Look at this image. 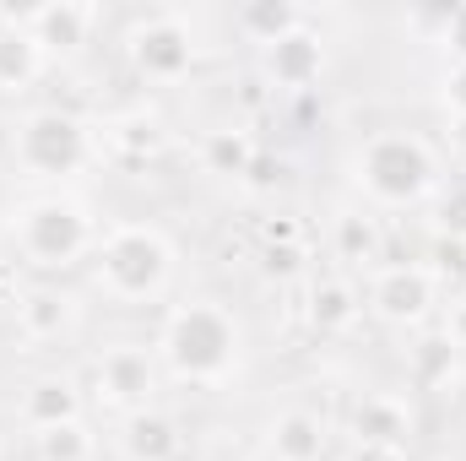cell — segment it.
<instances>
[{"label": "cell", "mask_w": 466, "mask_h": 461, "mask_svg": "<svg viewBox=\"0 0 466 461\" xmlns=\"http://www.w3.org/2000/svg\"><path fill=\"white\" fill-rule=\"evenodd\" d=\"M163 358L190 385H223L238 369V326L218 304H179L163 326Z\"/></svg>", "instance_id": "cell-1"}, {"label": "cell", "mask_w": 466, "mask_h": 461, "mask_svg": "<svg viewBox=\"0 0 466 461\" xmlns=\"http://www.w3.org/2000/svg\"><path fill=\"white\" fill-rule=\"evenodd\" d=\"M358 185L380 207H418L440 185V158L412 130H380L358 147Z\"/></svg>", "instance_id": "cell-2"}, {"label": "cell", "mask_w": 466, "mask_h": 461, "mask_svg": "<svg viewBox=\"0 0 466 461\" xmlns=\"http://www.w3.org/2000/svg\"><path fill=\"white\" fill-rule=\"evenodd\" d=\"M168 271H174V244L152 223H119L98 244V288L109 299H125V304L152 299V293H163Z\"/></svg>", "instance_id": "cell-3"}, {"label": "cell", "mask_w": 466, "mask_h": 461, "mask_svg": "<svg viewBox=\"0 0 466 461\" xmlns=\"http://www.w3.org/2000/svg\"><path fill=\"white\" fill-rule=\"evenodd\" d=\"M11 233H16L22 261L44 266V271H66V266H76L93 250V218L76 201H66V196H44V201L22 207Z\"/></svg>", "instance_id": "cell-4"}, {"label": "cell", "mask_w": 466, "mask_h": 461, "mask_svg": "<svg viewBox=\"0 0 466 461\" xmlns=\"http://www.w3.org/2000/svg\"><path fill=\"white\" fill-rule=\"evenodd\" d=\"M16 163L33 174V179H66L76 174L87 158H93V136L87 125L66 109H33V115L16 125Z\"/></svg>", "instance_id": "cell-5"}, {"label": "cell", "mask_w": 466, "mask_h": 461, "mask_svg": "<svg viewBox=\"0 0 466 461\" xmlns=\"http://www.w3.org/2000/svg\"><path fill=\"white\" fill-rule=\"evenodd\" d=\"M130 66L147 82H185L196 66V33L179 16H147L130 33Z\"/></svg>", "instance_id": "cell-6"}, {"label": "cell", "mask_w": 466, "mask_h": 461, "mask_svg": "<svg viewBox=\"0 0 466 461\" xmlns=\"http://www.w3.org/2000/svg\"><path fill=\"white\" fill-rule=\"evenodd\" d=\"M434 277L429 266H380L369 282V310L385 326H423L434 310Z\"/></svg>", "instance_id": "cell-7"}, {"label": "cell", "mask_w": 466, "mask_h": 461, "mask_svg": "<svg viewBox=\"0 0 466 461\" xmlns=\"http://www.w3.org/2000/svg\"><path fill=\"white\" fill-rule=\"evenodd\" d=\"M260 77L271 93H309L326 77V38L309 27H293L288 38L260 49Z\"/></svg>", "instance_id": "cell-8"}, {"label": "cell", "mask_w": 466, "mask_h": 461, "mask_svg": "<svg viewBox=\"0 0 466 461\" xmlns=\"http://www.w3.org/2000/svg\"><path fill=\"white\" fill-rule=\"evenodd\" d=\"M93 22H98V11H93L87 0H49V5L33 11L27 33H33V44H38L44 60H49V55H76V49L87 44Z\"/></svg>", "instance_id": "cell-9"}, {"label": "cell", "mask_w": 466, "mask_h": 461, "mask_svg": "<svg viewBox=\"0 0 466 461\" xmlns=\"http://www.w3.org/2000/svg\"><path fill=\"white\" fill-rule=\"evenodd\" d=\"M152 385H157V369H152V358L141 347H109L98 358V391L115 407H136L141 413L147 396H152Z\"/></svg>", "instance_id": "cell-10"}, {"label": "cell", "mask_w": 466, "mask_h": 461, "mask_svg": "<svg viewBox=\"0 0 466 461\" xmlns=\"http://www.w3.org/2000/svg\"><path fill=\"white\" fill-rule=\"evenodd\" d=\"M412 440V407L401 396H363L352 407V446H385L401 451Z\"/></svg>", "instance_id": "cell-11"}, {"label": "cell", "mask_w": 466, "mask_h": 461, "mask_svg": "<svg viewBox=\"0 0 466 461\" xmlns=\"http://www.w3.org/2000/svg\"><path fill=\"white\" fill-rule=\"evenodd\" d=\"M358 315H363V299H358V288H352L348 277H315V282H309V299H304L309 332L342 337V332H352Z\"/></svg>", "instance_id": "cell-12"}, {"label": "cell", "mask_w": 466, "mask_h": 461, "mask_svg": "<svg viewBox=\"0 0 466 461\" xmlns=\"http://www.w3.org/2000/svg\"><path fill=\"white\" fill-rule=\"evenodd\" d=\"M16 326H22V337H33V343H55V337H66V332L76 326V304H71V293H60V288H27V293L16 299Z\"/></svg>", "instance_id": "cell-13"}, {"label": "cell", "mask_w": 466, "mask_h": 461, "mask_svg": "<svg viewBox=\"0 0 466 461\" xmlns=\"http://www.w3.org/2000/svg\"><path fill=\"white\" fill-rule=\"evenodd\" d=\"M22 418H27L33 429L76 424V418H82V391H76V380H66V374H38V380L27 385V396H22Z\"/></svg>", "instance_id": "cell-14"}, {"label": "cell", "mask_w": 466, "mask_h": 461, "mask_svg": "<svg viewBox=\"0 0 466 461\" xmlns=\"http://www.w3.org/2000/svg\"><path fill=\"white\" fill-rule=\"evenodd\" d=\"M179 451H185V435L168 413L141 407L125 418V456L130 461H179Z\"/></svg>", "instance_id": "cell-15"}, {"label": "cell", "mask_w": 466, "mask_h": 461, "mask_svg": "<svg viewBox=\"0 0 466 461\" xmlns=\"http://www.w3.org/2000/svg\"><path fill=\"white\" fill-rule=\"evenodd\" d=\"M271 456L277 461H326V424L304 407L282 413L271 424Z\"/></svg>", "instance_id": "cell-16"}, {"label": "cell", "mask_w": 466, "mask_h": 461, "mask_svg": "<svg viewBox=\"0 0 466 461\" xmlns=\"http://www.w3.org/2000/svg\"><path fill=\"white\" fill-rule=\"evenodd\" d=\"M44 77V49L27 27H0V93H27Z\"/></svg>", "instance_id": "cell-17"}, {"label": "cell", "mask_w": 466, "mask_h": 461, "mask_svg": "<svg viewBox=\"0 0 466 461\" xmlns=\"http://www.w3.org/2000/svg\"><path fill=\"white\" fill-rule=\"evenodd\" d=\"M255 152H260V147L249 141V130H233V125L201 136V169H207L212 179H244L249 163H255Z\"/></svg>", "instance_id": "cell-18"}, {"label": "cell", "mask_w": 466, "mask_h": 461, "mask_svg": "<svg viewBox=\"0 0 466 461\" xmlns=\"http://www.w3.org/2000/svg\"><path fill=\"white\" fill-rule=\"evenodd\" d=\"M456 369H461V343H456V332H429L423 343L412 347V385L440 391V385L456 380Z\"/></svg>", "instance_id": "cell-19"}, {"label": "cell", "mask_w": 466, "mask_h": 461, "mask_svg": "<svg viewBox=\"0 0 466 461\" xmlns=\"http://www.w3.org/2000/svg\"><path fill=\"white\" fill-rule=\"evenodd\" d=\"M238 27L266 49V44H277V38H288L293 27H304V11L293 5V0H249L244 11H238Z\"/></svg>", "instance_id": "cell-20"}, {"label": "cell", "mask_w": 466, "mask_h": 461, "mask_svg": "<svg viewBox=\"0 0 466 461\" xmlns=\"http://www.w3.org/2000/svg\"><path fill=\"white\" fill-rule=\"evenodd\" d=\"M331 239H337V255H342L348 266H374L380 250H385V233H380V223H374L369 212H342L337 229H331Z\"/></svg>", "instance_id": "cell-21"}, {"label": "cell", "mask_w": 466, "mask_h": 461, "mask_svg": "<svg viewBox=\"0 0 466 461\" xmlns=\"http://www.w3.org/2000/svg\"><path fill=\"white\" fill-rule=\"evenodd\" d=\"M115 147L130 158V163H147V158H157L163 152V141H168V130H163V119H152V115H125L115 119Z\"/></svg>", "instance_id": "cell-22"}, {"label": "cell", "mask_w": 466, "mask_h": 461, "mask_svg": "<svg viewBox=\"0 0 466 461\" xmlns=\"http://www.w3.org/2000/svg\"><path fill=\"white\" fill-rule=\"evenodd\" d=\"M33 446H38V461H93V435H87V424H82V418H76V424L38 429V435H33Z\"/></svg>", "instance_id": "cell-23"}, {"label": "cell", "mask_w": 466, "mask_h": 461, "mask_svg": "<svg viewBox=\"0 0 466 461\" xmlns=\"http://www.w3.org/2000/svg\"><path fill=\"white\" fill-rule=\"evenodd\" d=\"M429 277H434V282H451V288H466V244L434 239V250H429Z\"/></svg>", "instance_id": "cell-24"}, {"label": "cell", "mask_w": 466, "mask_h": 461, "mask_svg": "<svg viewBox=\"0 0 466 461\" xmlns=\"http://www.w3.org/2000/svg\"><path fill=\"white\" fill-rule=\"evenodd\" d=\"M304 261H309L304 239H293V244H260V271H266V277H277V282L299 277V271H304Z\"/></svg>", "instance_id": "cell-25"}, {"label": "cell", "mask_w": 466, "mask_h": 461, "mask_svg": "<svg viewBox=\"0 0 466 461\" xmlns=\"http://www.w3.org/2000/svg\"><path fill=\"white\" fill-rule=\"evenodd\" d=\"M434 229H440V239L466 244V185H451V190L440 196V207H434Z\"/></svg>", "instance_id": "cell-26"}, {"label": "cell", "mask_w": 466, "mask_h": 461, "mask_svg": "<svg viewBox=\"0 0 466 461\" xmlns=\"http://www.w3.org/2000/svg\"><path fill=\"white\" fill-rule=\"evenodd\" d=\"M282 179H288V163H282V158H271V152H255V163H249L244 185H255V190H271V185H282Z\"/></svg>", "instance_id": "cell-27"}, {"label": "cell", "mask_w": 466, "mask_h": 461, "mask_svg": "<svg viewBox=\"0 0 466 461\" xmlns=\"http://www.w3.org/2000/svg\"><path fill=\"white\" fill-rule=\"evenodd\" d=\"M440 98H445V109H451V115H466V60H451V66H445Z\"/></svg>", "instance_id": "cell-28"}, {"label": "cell", "mask_w": 466, "mask_h": 461, "mask_svg": "<svg viewBox=\"0 0 466 461\" xmlns=\"http://www.w3.org/2000/svg\"><path fill=\"white\" fill-rule=\"evenodd\" d=\"M440 44L451 49V60H466V5H451L440 22Z\"/></svg>", "instance_id": "cell-29"}, {"label": "cell", "mask_w": 466, "mask_h": 461, "mask_svg": "<svg viewBox=\"0 0 466 461\" xmlns=\"http://www.w3.org/2000/svg\"><path fill=\"white\" fill-rule=\"evenodd\" d=\"M293 239H299V223H293V218H282V223H266V229H260V244H293Z\"/></svg>", "instance_id": "cell-30"}, {"label": "cell", "mask_w": 466, "mask_h": 461, "mask_svg": "<svg viewBox=\"0 0 466 461\" xmlns=\"http://www.w3.org/2000/svg\"><path fill=\"white\" fill-rule=\"evenodd\" d=\"M352 461H401V451H385V446H352Z\"/></svg>", "instance_id": "cell-31"}, {"label": "cell", "mask_w": 466, "mask_h": 461, "mask_svg": "<svg viewBox=\"0 0 466 461\" xmlns=\"http://www.w3.org/2000/svg\"><path fill=\"white\" fill-rule=\"evenodd\" d=\"M451 147L466 158V115H451Z\"/></svg>", "instance_id": "cell-32"}, {"label": "cell", "mask_w": 466, "mask_h": 461, "mask_svg": "<svg viewBox=\"0 0 466 461\" xmlns=\"http://www.w3.org/2000/svg\"><path fill=\"white\" fill-rule=\"evenodd\" d=\"M445 461H466V451H456V456H445Z\"/></svg>", "instance_id": "cell-33"}]
</instances>
